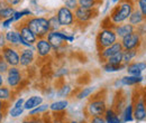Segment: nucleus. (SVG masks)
Here are the masks:
<instances>
[{"label": "nucleus", "instance_id": "37998d69", "mask_svg": "<svg viewBox=\"0 0 146 123\" xmlns=\"http://www.w3.org/2000/svg\"><path fill=\"white\" fill-rule=\"evenodd\" d=\"M68 74H69V70L66 67H63V68H58V70H56L55 76L56 77H63V76H65Z\"/></svg>", "mask_w": 146, "mask_h": 123}, {"label": "nucleus", "instance_id": "c03bdc74", "mask_svg": "<svg viewBox=\"0 0 146 123\" xmlns=\"http://www.w3.org/2000/svg\"><path fill=\"white\" fill-rule=\"evenodd\" d=\"M14 22L15 21H14L13 18H8V19H5V20L1 21V26H2V28H9Z\"/></svg>", "mask_w": 146, "mask_h": 123}, {"label": "nucleus", "instance_id": "9d476101", "mask_svg": "<svg viewBox=\"0 0 146 123\" xmlns=\"http://www.w3.org/2000/svg\"><path fill=\"white\" fill-rule=\"evenodd\" d=\"M1 56L10 67H17L20 63V49L13 46H5L1 49Z\"/></svg>", "mask_w": 146, "mask_h": 123}, {"label": "nucleus", "instance_id": "f8f14e48", "mask_svg": "<svg viewBox=\"0 0 146 123\" xmlns=\"http://www.w3.org/2000/svg\"><path fill=\"white\" fill-rule=\"evenodd\" d=\"M120 44L123 46L124 51H130V49H142L143 46V38L138 35L136 32L127 35L126 37L120 39Z\"/></svg>", "mask_w": 146, "mask_h": 123}, {"label": "nucleus", "instance_id": "6e6552de", "mask_svg": "<svg viewBox=\"0 0 146 123\" xmlns=\"http://www.w3.org/2000/svg\"><path fill=\"white\" fill-rule=\"evenodd\" d=\"M24 73L20 67H9V70L6 74V83L7 86L11 89H17L21 85V82L24 80Z\"/></svg>", "mask_w": 146, "mask_h": 123}, {"label": "nucleus", "instance_id": "864d4df0", "mask_svg": "<svg viewBox=\"0 0 146 123\" xmlns=\"http://www.w3.org/2000/svg\"><path fill=\"white\" fill-rule=\"evenodd\" d=\"M110 1H111V2H113V3H116V5H117V3H118V2H119V1H120V0H110Z\"/></svg>", "mask_w": 146, "mask_h": 123}, {"label": "nucleus", "instance_id": "72a5a7b5", "mask_svg": "<svg viewBox=\"0 0 146 123\" xmlns=\"http://www.w3.org/2000/svg\"><path fill=\"white\" fill-rule=\"evenodd\" d=\"M106 63H109V64H112V65H121V64H124L123 63V52H119L116 55L111 56Z\"/></svg>", "mask_w": 146, "mask_h": 123}, {"label": "nucleus", "instance_id": "49530a36", "mask_svg": "<svg viewBox=\"0 0 146 123\" xmlns=\"http://www.w3.org/2000/svg\"><path fill=\"white\" fill-rule=\"evenodd\" d=\"M7 107H8V103L0 101V113H6L7 112Z\"/></svg>", "mask_w": 146, "mask_h": 123}, {"label": "nucleus", "instance_id": "f704fd0d", "mask_svg": "<svg viewBox=\"0 0 146 123\" xmlns=\"http://www.w3.org/2000/svg\"><path fill=\"white\" fill-rule=\"evenodd\" d=\"M24 111H25V109H24V106H14L9 110V112H8V114L11 116V118H14V119H16V118H19L23 113H24Z\"/></svg>", "mask_w": 146, "mask_h": 123}, {"label": "nucleus", "instance_id": "2f4dec72", "mask_svg": "<svg viewBox=\"0 0 146 123\" xmlns=\"http://www.w3.org/2000/svg\"><path fill=\"white\" fill-rule=\"evenodd\" d=\"M126 65L121 64V65H112L109 63H104L102 64V70L107 73H116V72H120L123 70H126Z\"/></svg>", "mask_w": 146, "mask_h": 123}, {"label": "nucleus", "instance_id": "f257e3e1", "mask_svg": "<svg viewBox=\"0 0 146 123\" xmlns=\"http://www.w3.org/2000/svg\"><path fill=\"white\" fill-rule=\"evenodd\" d=\"M136 9L135 0H120L110 11L109 19L113 26L127 22L130 15Z\"/></svg>", "mask_w": 146, "mask_h": 123}, {"label": "nucleus", "instance_id": "79ce46f5", "mask_svg": "<svg viewBox=\"0 0 146 123\" xmlns=\"http://www.w3.org/2000/svg\"><path fill=\"white\" fill-rule=\"evenodd\" d=\"M40 120V116H27L21 123H38Z\"/></svg>", "mask_w": 146, "mask_h": 123}, {"label": "nucleus", "instance_id": "ea45409f", "mask_svg": "<svg viewBox=\"0 0 146 123\" xmlns=\"http://www.w3.org/2000/svg\"><path fill=\"white\" fill-rule=\"evenodd\" d=\"M136 33L141 36L142 38L146 36V21L143 22L142 25H139L138 27H136Z\"/></svg>", "mask_w": 146, "mask_h": 123}, {"label": "nucleus", "instance_id": "6e6d98bb", "mask_svg": "<svg viewBox=\"0 0 146 123\" xmlns=\"http://www.w3.org/2000/svg\"><path fill=\"white\" fill-rule=\"evenodd\" d=\"M82 123H87V122H83V121H82Z\"/></svg>", "mask_w": 146, "mask_h": 123}, {"label": "nucleus", "instance_id": "412c9836", "mask_svg": "<svg viewBox=\"0 0 146 123\" xmlns=\"http://www.w3.org/2000/svg\"><path fill=\"white\" fill-rule=\"evenodd\" d=\"M43 103H44L43 96H40V95H32V96H29L28 99L25 100L24 109L26 111H32L35 107L39 106L40 104H43Z\"/></svg>", "mask_w": 146, "mask_h": 123}, {"label": "nucleus", "instance_id": "473e14b6", "mask_svg": "<svg viewBox=\"0 0 146 123\" xmlns=\"http://www.w3.org/2000/svg\"><path fill=\"white\" fill-rule=\"evenodd\" d=\"M48 18V22H50V27H51V30L52 32H55V30H61V25H60V21L57 19V16L56 14L55 15H52Z\"/></svg>", "mask_w": 146, "mask_h": 123}, {"label": "nucleus", "instance_id": "f3484780", "mask_svg": "<svg viewBox=\"0 0 146 123\" xmlns=\"http://www.w3.org/2000/svg\"><path fill=\"white\" fill-rule=\"evenodd\" d=\"M5 36H6L7 45L13 46V47H16V48H19V49L21 48V37L19 35V32L17 30L16 27L14 29H11V30L6 32Z\"/></svg>", "mask_w": 146, "mask_h": 123}, {"label": "nucleus", "instance_id": "6ab92c4d", "mask_svg": "<svg viewBox=\"0 0 146 123\" xmlns=\"http://www.w3.org/2000/svg\"><path fill=\"white\" fill-rule=\"evenodd\" d=\"M127 75H133V76H142L143 72L146 70V62H133L128 64L127 67Z\"/></svg>", "mask_w": 146, "mask_h": 123}, {"label": "nucleus", "instance_id": "bb28decb", "mask_svg": "<svg viewBox=\"0 0 146 123\" xmlns=\"http://www.w3.org/2000/svg\"><path fill=\"white\" fill-rule=\"evenodd\" d=\"M14 89H11L10 87H8L7 85H3L0 87V101L9 103L13 99H14Z\"/></svg>", "mask_w": 146, "mask_h": 123}, {"label": "nucleus", "instance_id": "8fccbe9b", "mask_svg": "<svg viewBox=\"0 0 146 123\" xmlns=\"http://www.w3.org/2000/svg\"><path fill=\"white\" fill-rule=\"evenodd\" d=\"M5 82H6V78L3 77V74H0V87L5 85Z\"/></svg>", "mask_w": 146, "mask_h": 123}, {"label": "nucleus", "instance_id": "f03ea898", "mask_svg": "<svg viewBox=\"0 0 146 123\" xmlns=\"http://www.w3.org/2000/svg\"><path fill=\"white\" fill-rule=\"evenodd\" d=\"M107 109H108V105H107L106 96L101 94V92H99L93 94L90 97L89 102L83 109V114L86 115L87 119L94 118V116H104Z\"/></svg>", "mask_w": 146, "mask_h": 123}, {"label": "nucleus", "instance_id": "1a4fd4ad", "mask_svg": "<svg viewBox=\"0 0 146 123\" xmlns=\"http://www.w3.org/2000/svg\"><path fill=\"white\" fill-rule=\"evenodd\" d=\"M99 11L98 8H93V9H88V8H83V7H78L74 10V17H75V22L79 25H84L90 22L92 19L98 16Z\"/></svg>", "mask_w": 146, "mask_h": 123}, {"label": "nucleus", "instance_id": "ddd939ff", "mask_svg": "<svg viewBox=\"0 0 146 123\" xmlns=\"http://www.w3.org/2000/svg\"><path fill=\"white\" fill-rule=\"evenodd\" d=\"M37 55L35 45L28 48H20V63L19 66L23 68H28L33 66L36 62Z\"/></svg>", "mask_w": 146, "mask_h": 123}, {"label": "nucleus", "instance_id": "09e8293b", "mask_svg": "<svg viewBox=\"0 0 146 123\" xmlns=\"http://www.w3.org/2000/svg\"><path fill=\"white\" fill-rule=\"evenodd\" d=\"M51 123H66V122L64 121L63 118L56 116V118H52V119H51Z\"/></svg>", "mask_w": 146, "mask_h": 123}, {"label": "nucleus", "instance_id": "dca6fc26", "mask_svg": "<svg viewBox=\"0 0 146 123\" xmlns=\"http://www.w3.org/2000/svg\"><path fill=\"white\" fill-rule=\"evenodd\" d=\"M123 51H124V49H123V46H121V44H120V40H118L117 43L112 44L109 47L99 51V52H98V56H99L100 62L104 64V63H106V62L109 59L111 56L116 55V54L119 53V52H123Z\"/></svg>", "mask_w": 146, "mask_h": 123}, {"label": "nucleus", "instance_id": "603ef678", "mask_svg": "<svg viewBox=\"0 0 146 123\" xmlns=\"http://www.w3.org/2000/svg\"><path fill=\"white\" fill-rule=\"evenodd\" d=\"M38 123H51V120L47 122V121L45 120V118H40V120H39V122Z\"/></svg>", "mask_w": 146, "mask_h": 123}, {"label": "nucleus", "instance_id": "cd10ccee", "mask_svg": "<svg viewBox=\"0 0 146 123\" xmlns=\"http://www.w3.org/2000/svg\"><path fill=\"white\" fill-rule=\"evenodd\" d=\"M94 91H96V87H93V86L81 87L79 89V92L75 94V99H76V100H84V99H88V97H90L91 95L94 94Z\"/></svg>", "mask_w": 146, "mask_h": 123}, {"label": "nucleus", "instance_id": "5fc2aeb1", "mask_svg": "<svg viewBox=\"0 0 146 123\" xmlns=\"http://www.w3.org/2000/svg\"><path fill=\"white\" fill-rule=\"evenodd\" d=\"M144 81H146V75L144 76Z\"/></svg>", "mask_w": 146, "mask_h": 123}, {"label": "nucleus", "instance_id": "e433bc0d", "mask_svg": "<svg viewBox=\"0 0 146 123\" xmlns=\"http://www.w3.org/2000/svg\"><path fill=\"white\" fill-rule=\"evenodd\" d=\"M136 2V9H138L142 15L146 18V0H135Z\"/></svg>", "mask_w": 146, "mask_h": 123}, {"label": "nucleus", "instance_id": "4468645a", "mask_svg": "<svg viewBox=\"0 0 146 123\" xmlns=\"http://www.w3.org/2000/svg\"><path fill=\"white\" fill-rule=\"evenodd\" d=\"M35 49H36V55L38 58L40 59H45L48 58L52 53L54 52L51 44L48 43V40L46 38H38L35 44Z\"/></svg>", "mask_w": 146, "mask_h": 123}, {"label": "nucleus", "instance_id": "4c0bfd02", "mask_svg": "<svg viewBox=\"0 0 146 123\" xmlns=\"http://www.w3.org/2000/svg\"><path fill=\"white\" fill-rule=\"evenodd\" d=\"M9 65L7 64V62L3 59V57L1 56V54H0V74H7V72L9 70Z\"/></svg>", "mask_w": 146, "mask_h": 123}, {"label": "nucleus", "instance_id": "a18cd8bd", "mask_svg": "<svg viewBox=\"0 0 146 123\" xmlns=\"http://www.w3.org/2000/svg\"><path fill=\"white\" fill-rule=\"evenodd\" d=\"M5 46H7V41H6V36L5 34H0V48L2 49Z\"/></svg>", "mask_w": 146, "mask_h": 123}, {"label": "nucleus", "instance_id": "a878e982", "mask_svg": "<svg viewBox=\"0 0 146 123\" xmlns=\"http://www.w3.org/2000/svg\"><path fill=\"white\" fill-rule=\"evenodd\" d=\"M141 49H130V51H123V63L127 66L128 64L133 63L135 58L139 55Z\"/></svg>", "mask_w": 146, "mask_h": 123}, {"label": "nucleus", "instance_id": "aec40b11", "mask_svg": "<svg viewBox=\"0 0 146 123\" xmlns=\"http://www.w3.org/2000/svg\"><path fill=\"white\" fill-rule=\"evenodd\" d=\"M15 12H16L15 7L10 6L5 0H0V21L8 18H13Z\"/></svg>", "mask_w": 146, "mask_h": 123}, {"label": "nucleus", "instance_id": "5701e85b", "mask_svg": "<svg viewBox=\"0 0 146 123\" xmlns=\"http://www.w3.org/2000/svg\"><path fill=\"white\" fill-rule=\"evenodd\" d=\"M120 118L123 120V123H130L135 121V119H134V105H133L131 101L127 103L126 106L124 107V110L121 111Z\"/></svg>", "mask_w": 146, "mask_h": 123}, {"label": "nucleus", "instance_id": "39448f33", "mask_svg": "<svg viewBox=\"0 0 146 123\" xmlns=\"http://www.w3.org/2000/svg\"><path fill=\"white\" fill-rule=\"evenodd\" d=\"M134 119L136 122H143L146 120V89H138L133 95Z\"/></svg>", "mask_w": 146, "mask_h": 123}, {"label": "nucleus", "instance_id": "423d86ee", "mask_svg": "<svg viewBox=\"0 0 146 123\" xmlns=\"http://www.w3.org/2000/svg\"><path fill=\"white\" fill-rule=\"evenodd\" d=\"M118 40L119 39L112 27H102L99 30V33L97 34V38H96L97 49H98V52L101 49H105V48L111 46L112 44L117 43Z\"/></svg>", "mask_w": 146, "mask_h": 123}, {"label": "nucleus", "instance_id": "a211bd4d", "mask_svg": "<svg viewBox=\"0 0 146 123\" xmlns=\"http://www.w3.org/2000/svg\"><path fill=\"white\" fill-rule=\"evenodd\" d=\"M116 35L118 37V39L120 40L121 38L126 37L127 35L136 32V27H134L133 25H130L129 22H124V24H120V25H116L112 27Z\"/></svg>", "mask_w": 146, "mask_h": 123}, {"label": "nucleus", "instance_id": "9b49d317", "mask_svg": "<svg viewBox=\"0 0 146 123\" xmlns=\"http://www.w3.org/2000/svg\"><path fill=\"white\" fill-rule=\"evenodd\" d=\"M56 16L60 21L61 27L63 28H70L76 24L75 17H74V11L66 8L65 6H62L56 10Z\"/></svg>", "mask_w": 146, "mask_h": 123}, {"label": "nucleus", "instance_id": "7ed1b4c3", "mask_svg": "<svg viewBox=\"0 0 146 123\" xmlns=\"http://www.w3.org/2000/svg\"><path fill=\"white\" fill-rule=\"evenodd\" d=\"M24 21L29 27V29L36 35L37 38H46V36L51 32L48 18L43 16H32L24 19Z\"/></svg>", "mask_w": 146, "mask_h": 123}, {"label": "nucleus", "instance_id": "2eb2a0df", "mask_svg": "<svg viewBox=\"0 0 146 123\" xmlns=\"http://www.w3.org/2000/svg\"><path fill=\"white\" fill-rule=\"evenodd\" d=\"M144 76H133V75H126L120 78H117L113 82V87L120 88L124 86H137L141 83H143Z\"/></svg>", "mask_w": 146, "mask_h": 123}, {"label": "nucleus", "instance_id": "4be33fe9", "mask_svg": "<svg viewBox=\"0 0 146 123\" xmlns=\"http://www.w3.org/2000/svg\"><path fill=\"white\" fill-rule=\"evenodd\" d=\"M70 105V102L68 99H61V100H56L53 101L50 104V111L53 113H61L63 111H65Z\"/></svg>", "mask_w": 146, "mask_h": 123}, {"label": "nucleus", "instance_id": "58836bf2", "mask_svg": "<svg viewBox=\"0 0 146 123\" xmlns=\"http://www.w3.org/2000/svg\"><path fill=\"white\" fill-rule=\"evenodd\" d=\"M64 6L74 11L79 7V1L78 0H64Z\"/></svg>", "mask_w": 146, "mask_h": 123}, {"label": "nucleus", "instance_id": "4d7b16f0", "mask_svg": "<svg viewBox=\"0 0 146 123\" xmlns=\"http://www.w3.org/2000/svg\"><path fill=\"white\" fill-rule=\"evenodd\" d=\"M145 89H146V87H145Z\"/></svg>", "mask_w": 146, "mask_h": 123}, {"label": "nucleus", "instance_id": "20e7f679", "mask_svg": "<svg viewBox=\"0 0 146 123\" xmlns=\"http://www.w3.org/2000/svg\"><path fill=\"white\" fill-rule=\"evenodd\" d=\"M46 39L51 44L53 51L58 52L65 46V44L73 43L75 37H74L73 34L68 33L66 30H55V32L51 30L48 33V35L46 36Z\"/></svg>", "mask_w": 146, "mask_h": 123}, {"label": "nucleus", "instance_id": "c756f323", "mask_svg": "<svg viewBox=\"0 0 146 123\" xmlns=\"http://www.w3.org/2000/svg\"><path fill=\"white\" fill-rule=\"evenodd\" d=\"M50 111V103H43L39 106L35 107L34 110L29 111V116H40L44 115L45 113H47Z\"/></svg>", "mask_w": 146, "mask_h": 123}, {"label": "nucleus", "instance_id": "a19ab883", "mask_svg": "<svg viewBox=\"0 0 146 123\" xmlns=\"http://www.w3.org/2000/svg\"><path fill=\"white\" fill-rule=\"evenodd\" d=\"M87 123H106V120L104 116H94V118L88 119Z\"/></svg>", "mask_w": 146, "mask_h": 123}, {"label": "nucleus", "instance_id": "7c9ffc66", "mask_svg": "<svg viewBox=\"0 0 146 123\" xmlns=\"http://www.w3.org/2000/svg\"><path fill=\"white\" fill-rule=\"evenodd\" d=\"M32 16H34V12L31 9H21V10L15 12V15L13 16V19L15 22H18V21H23L24 19L32 17Z\"/></svg>", "mask_w": 146, "mask_h": 123}, {"label": "nucleus", "instance_id": "c9c22d12", "mask_svg": "<svg viewBox=\"0 0 146 123\" xmlns=\"http://www.w3.org/2000/svg\"><path fill=\"white\" fill-rule=\"evenodd\" d=\"M78 1L80 7L88 8V9L97 8V5H98V0H78Z\"/></svg>", "mask_w": 146, "mask_h": 123}, {"label": "nucleus", "instance_id": "393cba45", "mask_svg": "<svg viewBox=\"0 0 146 123\" xmlns=\"http://www.w3.org/2000/svg\"><path fill=\"white\" fill-rule=\"evenodd\" d=\"M145 21H146V18L142 15V12L138 9H135L133 11V14L130 15V17H129L127 22H129L130 25H133L134 27H138L139 25H142Z\"/></svg>", "mask_w": 146, "mask_h": 123}, {"label": "nucleus", "instance_id": "0eeeda50", "mask_svg": "<svg viewBox=\"0 0 146 123\" xmlns=\"http://www.w3.org/2000/svg\"><path fill=\"white\" fill-rule=\"evenodd\" d=\"M19 32V35L21 37V48H28L36 44L37 38L36 35L29 29V27L26 25V22L23 20L19 22V25L15 26Z\"/></svg>", "mask_w": 146, "mask_h": 123}, {"label": "nucleus", "instance_id": "c85d7f7f", "mask_svg": "<svg viewBox=\"0 0 146 123\" xmlns=\"http://www.w3.org/2000/svg\"><path fill=\"white\" fill-rule=\"evenodd\" d=\"M73 88L70 84H63L61 87H58V89L56 91V97L60 99H68L71 94H72Z\"/></svg>", "mask_w": 146, "mask_h": 123}, {"label": "nucleus", "instance_id": "3c124183", "mask_svg": "<svg viewBox=\"0 0 146 123\" xmlns=\"http://www.w3.org/2000/svg\"><path fill=\"white\" fill-rule=\"evenodd\" d=\"M66 123H82V121H79V120H74V119H72V120L66 121Z\"/></svg>", "mask_w": 146, "mask_h": 123}, {"label": "nucleus", "instance_id": "de8ad7c7", "mask_svg": "<svg viewBox=\"0 0 146 123\" xmlns=\"http://www.w3.org/2000/svg\"><path fill=\"white\" fill-rule=\"evenodd\" d=\"M7 3H9L10 6H13V7H16V6H18L19 3L23 1V0H5Z\"/></svg>", "mask_w": 146, "mask_h": 123}, {"label": "nucleus", "instance_id": "b1692460", "mask_svg": "<svg viewBox=\"0 0 146 123\" xmlns=\"http://www.w3.org/2000/svg\"><path fill=\"white\" fill-rule=\"evenodd\" d=\"M104 118L106 120V123H123L120 114L113 107H108L107 109L106 113L104 114Z\"/></svg>", "mask_w": 146, "mask_h": 123}]
</instances>
